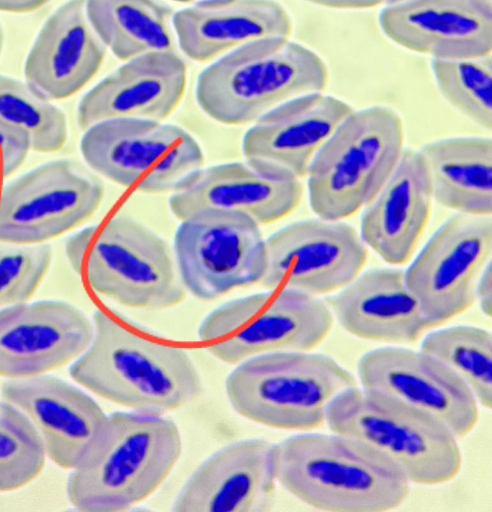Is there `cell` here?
<instances>
[{
    "label": "cell",
    "instance_id": "cell-1",
    "mask_svg": "<svg viewBox=\"0 0 492 512\" xmlns=\"http://www.w3.org/2000/svg\"><path fill=\"white\" fill-rule=\"evenodd\" d=\"M93 337L70 368L73 380L136 412L164 415L202 391L186 351L136 329L118 316L94 314Z\"/></svg>",
    "mask_w": 492,
    "mask_h": 512
},
{
    "label": "cell",
    "instance_id": "cell-2",
    "mask_svg": "<svg viewBox=\"0 0 492 512\" xmlns=\"http://www.w3.org/2000/svg\"><path fill=\"white\" fill-rule=\"evenodd\" d=\"M277 479L303 503L331 512L388 511L410 491V481L388 456L334 432H302L277 444Z\"/></svg>",
    "mask_w": 492,
    "mask_h": 512
},
{
    "label": "cell",
    "instance_id": "cell-3",
    "mask_svg": "<svg viewBox=\"0 0 492 512\" xmlns=\"http://www.w3.org/2000/svg\"><path fill=\"white\" fill-rule=\"evenodd\" d=\"M181 452V434L171 419L136 411L112 413L91 449L72 469L68 500L84 512L126 510L154 493Z\"/></svg>",
    "mask_w": 492,
    "mask_h": 512
},
{
    "label": "cell",
    "instance_id": "cell-4",
    "mask_svg": "<svg viewBox=\"0 0 492 512\" xmlns=\"http://www.w3.org/2000/svg\"><path fill=\"white\" fill-rule=\"evenodd\" d=\"M65 253L94 291L123 306L163 310L185 298L167 242L130 216L82 229L67 239Z\"/></svg>",
    "mask_w": 492,
    "mask_h": 512
},
{
    "label": "cell",
    "instance_id": "cell-5",
    "mask_svg": "<svg viewBox=\"0 0 492 512\" xmlns=\"http://www.w3.org/2000/svg\"><path fill=\"white\" fill-rule=\"evenodd\" d=\"M328 69L309 48L289 39L243 45L202 71L196 87L201 109L226 125L256 121L292 98L323 92Z\"/></svg>",
    "mask_w": 492,
    "mask_h": 512
},
{
    "label": "cell",
    "instance_id": "cell-6",
    "mask_svg": "<svg viewBox=\"0 0 492 512\" xmlns=\"http://www.w3.org/2000/svg\"><path fill=\"white\" fill-rule=\"evenodd\" d=\"M358 386L333 358L280 351L249 358L227 378L226 394L242 417L268 427L308 432L326 424L332 403Z\"/></svg>",
    "mask_w": 492,
    "mask_h": 512
},
{
    "label": "cell",
    "instance_id": "cell-7",
    "mask_svg": "<svg viewBox=\"0 0 492 512\" xmlns=\"http://www.w3.org/2000/svg\"><path fill=\"white\" fill-rule=\"evenodd\" d=\"M404 137L403 122L393 109L353 110L309 167V203L317 217L344 220L365 208L396 168Z\"/></svg>",
    "mask_w": 492,
    "mask_h": 512
},
{
    "label": "cell",
    "instance_id": "cell-8",
    "mask_svg": "<svg viewBox=\"0 0 492 512\" xmlns=\"http://www.w3.org/2000/svg\"><path fill=\"white\" fill-rule=\"evenodd\" d=\"M331 432L360 439L395 462L410 483L439 485L460 472L458 438L442 421L392 396L359 388L330 406Z\"/></svg>",
    "mask_w": 492,
    "mask_h": 512
},
{
    "label": "cell",
    "instance_id": "cell-9",
    "mask_svg": "<svg viewBox=\"0 0 492 512\" xmlns=\"http://www.w3.org/2000/svg\"><path fill=\"white\" fill-rule=\"evenodd\" d=\"M334 317L325 300L291 289H269L227 302L199 327L218 360L238 365L267 353L312 351L328 336Z\"/></svg>",
    "mask_w": 492,
    "mask_h": 512
},
{
    "label": "cell",
    "instance_id": "cell-10",
    "mask_svg": "<svg viewBox=\"0 0 492 512\" xmlns=\"http://www.w3.org/2000/svg\"><path fill=\"white\" fill-rule=\"evenodd\" d=\"M80 150L94 171L146 194L173 192L204 162L186 130L148 119L96 123L86 129Z\"/></svg>",
    "mask_w": 492,
    "mask_h": 512
},
{
    "label": "cell",
    "instance_id": "cell-11",
    "mask_svg": "<svg viewBox=\"0 0 492 512\" xmlns=\"http://www.w3.org/2000/svg\"><path fill=\"white\" fill-rule=\"evenodd\" d=\"M180 221L174 240L176 264L192 295L210 301L260 283L266 247L255 221L225 211L199 212Z\"/></svg>",
    "mask_w": 492,
    "mask_h": 512
},
{
    "label": "cell",
    "instance_id": "cell-12",
    "mask_svg": "<svg viewBox=\"0 0 492 512\" xmlns=\"http://www.w3.org/2000/svg\"><path fill=\"white\" fill-rule=\"evenodd\" d=\"M491 253V216L456 213L431 236L404 272L430 328L475 303L476 283Z\"/></svg>",
    "mask_w": 492,
    "mask_h": 512
},
{
    "label": "cell",
    "instance_id": "cell-13",
    "mask_svg": "<svg viewBox=\"0 0 492 512\" xmlns=\"http://www.w3.org/2000/svg\"><path fill=\"white\" fill-rule=\"evenodd\" d=\"M102 198L101 182L78 163H45L0 191V241L43 243L88 219Z\"/></svg>",
    "mask_w": 492,
    "mask_h": 512
},
{
    "label": "cell",
    "instance_id": "cell-14",
    "mask_svg": "<svg viewBox=\"0 0 492 512\" xmlns=\"http://www.w3.org/2000/svg\"><path fill=\"white\" fill-rule=\"evenodd\" d=\"M266 268L260 284L320 297L336 292L362 271L368 249L342 220H301L265 240Z\"/></svg>",
    "mask_w": 492,
    "mask_h": 512
},
{
    "label": "cell",
    "instance_id": "cell-15",
    "mask_svg": "<svg viewBox=\"0 0 492 512\" xmlns=\"http://www.w3.org/2000/svg\"><path fill=\"white\" fill-rule=\"evenodd\" d=\"M361 387L380 392L447 425L457 438L469 434L479 418V404L468 386L439 360L423 351L382 347L358 363Z\"/></svg>",
    "mask_w": 492,
    "mask_h": 512
},
{
    "label": "cell",
    "instance_id": "cell-16",
    "mask_svg": "<svg viewBox=\"0 0 492 512\" xmlns=\"http://www.w3.org/2000/svg\"><path fill=\"white\" fill-rule=\"evenodd\" d=\"M93 331L85 314L63 301L0 309V376L21 379L58 369L86 350Z\"/></svg>",
    "mask_w": 492,
    "mask_h": 512
},
{
    "label": "cell",
    "instance_id": "cell-17",
    "mask_svg": "<svg viewBox=\"0 0 492 512\" xmlns=\"http://www.w3.org/2000/svg\"><path fill=\"white\" fill-rule=\"evenodd\" d=\"M299 178L232 162L198 169L173 192L170 210L179 220L204 211L245 215L258 225L277 222L300 204Z\"/></svg>",
    "mask_w": 492,
    "mask_h": 512
},
{
    "label": "cell",
    "instance_id": "cell-18",
    "mask_svg": "<svg viewBox=\"0 0 492 512\" xmlns=\"http://www.w3.org/2000/svg\"><path fill=\"white\" fill-rule=\"evenodd\" d=\"M277 444L245 439L219 449L189 477L175 512H265L275 501Z\"/></svg>",
    "mask_w": 492,
    "mask_h": 512
},
{
    "label": "cell",
    "instance_id": "cell-19",
    "mask_svg": "<svg viewBox=\"0 0 492 512\" xmlns=\"http://www.w3.org/2000/svg\"><path fill=\"white\" fill-rule=\"evenodd\" d=\"M354 109L322 92L292 98L274 107L246 132V161L296 178L309 167L337 127Z\"/></svg>",
    "mask_w": 492,
    "mask_h": 512
},
{
    "label": "cell",
    "instance_id": "cell-20",
    "mask_svg": "<svg viewBox=\"0 0 492 512\" xmlns=\"http://www.w3.org/2000/svg\"><path fill=\"white\" fill-rule=\"evenodd\" d=\"M1 394L30 421L46 457L63 469L81 462L108 417L89 395L46 374L9 379Z\"/></svg>",
    "mask_w": 492,
    "mask_h": 512
},
{
    "label": "cell",
    "instance_id": "cell-21",
    "mask_svg": "<svg viewBox=\"0 0 492 512\" xmlns=\"http://www.w3.org/2000/svg\"><path fill=\"white\" fill-rule=\"evenodd\" d=\"M186 65L177 52H152L132 58L82 98L79 126L113 119L163 121L185 92Z\"/></svg>",
    "mask_w": 492,
    "mask_h": 512
},
{
    "label": "cell",
    "instance_id": "cell-22",
    "mask_svg": "<svg viewBox=\"0 0 492 512\" xmlns=\"http://www.w3.org/2000/svg\"><path fill=\"white\" fill-rule=\"evenodd\" d=\"M396 44L433 59L491 54L492 22L469 0H397L379 18Z\"/></svg>",
    "mask_w": 492,
    "mask_h": 512
},
{
    "label": "cell",
    "instance_id": "cell-23",
    "mask_svg": "<svg viewBox=\"0 0 492 512\" xmlns=\"http://www.w3.org/2000/svg\"><path fill=\"white\" fill-rule=\"evenodd\" d=\"M106 46L93 29L86 0H68L45 22L25 62V82L51 101L81 90L98 72Z\"/></svg>",
    "mask_w": 492,
    "mask_h": 512
},
{
    "label": "cell",
    "instance_id": "cell-24",
    "mask_svg": "<svg viewBox=\"0 0 492 512\" xmlns=\"http://www.w3.org/2000/svg\"><path fill=\"white\" fill-rule=\"evenodd\" d=\"M325 302L338 323L358 338L413 344L430 329L404 271L399 269L360 273Z\"/></svg>",
    "mask_w": 492,
    "mask_h": 512
},
{
    "label": "cell",
    "instance_id": "cell-25",
    "mask_svg": "<svg viewBox=\"0 0 492 512\" xmlns=\"http://www.w3.org/2000/svg\"><path fill=\"white\" fill-rule=\"evenodd\" d=\"M433 192L420 151L405 149L396 168L361 219V239L388 264L412 257L428 223Z\"/></svg>",
    "mask_w": 492,
    "mask_h": 512
},
{
    "label": "cell",
    "instance_id": "cell-26",
    "mask_svg": "<svg viewBox=\"0 0 492 512\" xmlns=\"http://www.w3.org/2000/svg\"><path fill=\"white\" fill-rule=\"evenodd\" d=\"M173 27L181 50L197 62L292 33L289 14L274 0H201L175 13Z\"/></svg>",
    "mask_w": 492,
    "mask_h": 512
},
{
    "label": "cell",
    "instance_id": "cell-27",
    "mask_svg": "<svg viewBox=\"0 0 492 512\" xmlns=\"http://www.w3.org/2000/svg\"><path fill=\"white\" fill-rule=\"evenodd\" d=\"M423 155L433 192L442 206L457 213L491 216L492 141L452 137L429 142Z\"/></svg>",
    "mask_w": 492,
    "mask_h": 512
},
{
    "label": "cell",
    "instance_id": "cell-28",
    "mask_svg": "<svg viewBox=\"0 0 492 512\" xmlns=\"http://www.w3.org/2000/svg\"><path fill=\"white\" fill-rule=\"evenodd\" d=\"M86 12L101 41L120 60L176 52L173 11L158 0H86Z\"/></svg>",
    "mask_w": 492,
    "mask_h": 512
},
{
    "label": "cell",
    "instance_id": "cell-29",
    "mask_svg": "<svg viewBox=\"0 0 492 512\" xmlns=\"http://www.w3.org/2000/svg\"><path fill=\"white\" fill-rule=\"evenodd\" d=\"M420 350L454 372L478 404L492 407V335L488 330L466 325L440 329L424 338Z\"/></svg>",
    "mask_w": 492,
    "mask_h": 512
},
{
    "label": "cell",
    "instance_id": "cell-30",
    "mask_svg": "<svg viewBox=\"0 0 492 512\" xmlns=\"http://www.w3.org/2000/svg\"><path fill=\"white\" fill-rule=\"evenodd\" d=\"M0 123L24 132L30 149L60 150L67 140L65 114L26 82L0 75Z\"/></svg>",
    "mask_w": 492,
    "mask_h": 512
},
{
    "label": "cell",
    "instance_id": "cell-31",
    "mask_svg": "<svg viewBox=\"0 0 492 512\" xmlns=\"http://www.w3.org/2000/svg\"><path fill=\"white\" fill-rule=\"evenodd\" d=\"M432 69L445 99L478 126L491 131V54L474 58L433 59Z\"/></svg>",
    "mask_w": 492,
    "mask_h": 512
},
{
    "label": "cell",
    "instance_id": "cell-32",
    "mask_svg": "<svg viewBox=\"0 0 492 512\" xmlns=\"http://www.w3.org/2000/svg\"><path fill=\"white\" fill-rule=\"evenodd\" d=\"M45 459L42 442L27 417L0 400V492L29 484L41 473Z\"/></svg>",
    "mask_w": 492,
    "mask_h": 512
},
{
    "label": "cell",
    "instance_id": "cell-33",
    "mask_svg": "<svg viewBox=\"0 0 492 512\" xmlns=\"http://www.w3.org/2000/svg\"><path fill=\"white\" fill-rule=\"evenodd\" d=\"M51 258L46 244L0 241V309L27 302L47 273Z\"/></svg>",
    "mask_w": 492,
    "mask_h": 512
},
{
    "label": "cell",
    "instance_id": "cell-34",
    "mask_svg": "<svg viewBox=\"0 0 492 512\" xmlns=\"http://www.w3.org/2000/svg\"><path fill=\"white\" fill-rule=\"evenodd\" d=\"M29 150V139L24 132L0 123V180L22 165Z\"/></svg>",
    "mask_w": 492,
    "mask_h": 512
},
{
    "label": "cell",
    "instance_id": "cell-35",
    "mask_svg": "<svg viewBox=\"0 0 492 512\" xmlns=\"http://www.w3.org/2000/svg\"><path fill=\"white\" fill-rule=\"evenodd\" d=\"M475 298L479 303L482 313L491 317L492 315V264L489 261L482 270L475 289Z\"/></svg>",
    "mask_w": 492,
    "mask_h": 512
},
{
    "label": "cell",
    "instance_id": "cell-36",
    "mask_svg": "<svg viewBox=\"0 0 492 512\" xmlns=\"http://www.w3.org/2000/svg\"><path fill=\"white\" fill-rule=\"evenodd\" d=\"M313 4L337 8V9H359L371 8L380 5H388L397 0H306Z\"/></svg>",
    "mask_w": 492,
    "mask_h": 512
},
{
    "label": "cell",
    "instance_id": "cell-37",
    "mask_svg": "<svg viewBox=\"0 0 492 512\" xmlns=\"http://www.w3.org/2000/svg\"><path fill=\"white\" fill-rule=\"evenodd\" d=\"M51 0H0V10L13 13H27L37 10Z\"/></svg>",
    "mask_w": 492,
    "mask_h": 512
},
{
    "label": "cell",
    "instance_id": "cell-38",
    "mask_svg": "<svg viewBox=\"0 0 492 512\" xmlns=\"http://www.w3.org/2000/svg\"><path fill=\"white\" fill-rule=\"evenodd\" d=\"M470 3L484 15L491 17L492 15V0H469Z\"/></svg>",
    "mask_w": 492,
    "mask_h": 512
},
{
    "label": "cell",
    "instance_id": "cell-39",
    "mask_svg": "<svg viewBox=\"0 0 492 512\" xmlns=\"http://www.w3.org/2000/svg\"><path fill=\"white\" fill-rule=\"evenodd\" d=\"M2 45H3V31H2V28H1V25H0V53H1V50H2Z\"/></svg>",
    "mask_w": 492,
    "mask_h": 512
},
{
    "label": "cell",
    "instance_id": "cell-40",
    "mask_svg": "<svg viewBox=\"0 0 492 512\" xmlns=\"http://www.w3.org/2000/svg\"><path fill=\"white\" fill-rule=\"evenodd\" d=\"M174 1L183 2V3H189V2H193V1H197V0H174Z\"/></svg>",
    "mask_w": 492,
    "mask_h": 512
}]
</instances>
